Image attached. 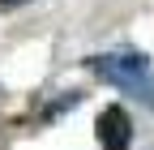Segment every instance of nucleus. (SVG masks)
Segmentation results:
<instances>
[{"mask_svg": "<svg viewBox=\"0 0 154 150\" xmlns=\"http://www.w3.org/2000/svg\"><path fill=\"white\" fill-rule=\"evenodd\" d=\"M86 69L94 73V77H103L107 86L124 90V95H133L137 103H146L154 111V69L141 52H111V56H90Z\"/></svg>", "mask_w": 154, "mask_h": 150, "instance_id": "obj_1", "label": "nucleus"}, {"mask_svg": "<svg viewBox=\"0 0 154 150\" xmlns=\"http://www.w3.org/2000/svg\"><path fill=\"white\" fill-rule=\"evenodd\" d=\"M94 137H99L103 150H128L133 146V120H128V111L120 103L103 107L99 120H94Z\"/></svg>", "mask_w": 154, "mask_h": 150, "instance_id": "obj_2", "label": "nucleus"}, {"mask_svg": "<svg viewBox=\"0 0 154 150\" xmlns=\"http://www.w3.org/2000/svg\"><path fill=\"white\" fill-rule=\"evenodd\" d=\"M77 103H82V95H77V90H69L64 99L47 103V111H43V124H47V120H56V116H64V111H69V107H77Z\"/></svg>", "mask_w": 154, "mask_h": 150, "instance_id": "obj_3", "label": "nucleus"}, {"mask_svg": "<svg viewBox=\"0 0 154 150\" xmlns=\"http://www.w3.org/2000/svg\"><path fill=\"white\" fill-rule=\"evenodd\" d=\"M13 5H26V0H0V9H13Z\"/></svg>", "mask_w": 154, "mask_h": 150, "instance_id": "obj_4", "label": "nucleus"}]
</instances>
